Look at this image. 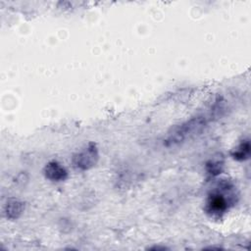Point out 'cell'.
I'll use <instances>...</instances> for the list:
<instances>
[{
  "mask_svg": "<svg viewBox=\"0 0 251 251\" xmlns=\"http://www.w3.org/2000/svg\"><path fill=\"white\" fill-rule=\"evenodd\" d=\"M250 142L248 139L242 140L232 151H231V156L234 160L237 161H245L249 158L250 156Z\"/></svg>",
  "mask_w": 251,
  "mask_h": 251,
  "instance_id": "6",
  "label": "cell"
},
{
  "mask_svg": "<svg viewBox=\"0 0 251 251\" xmlns=\"http://www.w3.org/2000/svg\"><path fill=\"white\" fill-rule=\"evenodd\" d=\"M43 172L45 177L52 181H62L68 177L67 170L56 161L47 163Z\"/></svg>",
  "mask_w": 251,
  "mask_h": 251,
  "instance_id": "4",
  "label": "cell"
},
{
  "mask_svg": "<svg viewBox=\"0 0 251 251\" xmlns=\"http://www.w3.org/2000/svg\"><path fill=\"white\" fill-rule=\"evenodd\" d=\"M25 210V204L18 199H10L5 207L6 217L10 220L18 219Z\"/></svg>",
  "mask_w": 251,
  "mask_h": 251,
  "instance_id": "5",
  "label": "cell"
},
{
  "mask_svg": "<svg viewBox=\"0 0 251 251\" xmlns=\"http://www.w3.org/2000/svg\"><path fill=\"white\" fill-rule=\"evenodd\" d=\"M228 201L226 196L220 192L215 191L209 195L205 210L210 215H221L227 210Z\"/></svg>",
  "mask_w": 251,
  "mask_h": 251,
  "instance_id": "3",
  "label": "cell"
},
{
  "mask_svg": "<svg viewBox=\"0 0 251 251\" xmlns=\"http://www.w3.org/2000/svg\"><path fill=\"white\" fill-rule=\"evenodd\" d=\"M99 159L98 149L96 144L89 142L83 149L76 152L72 159L75 168L80 171H86L94 167Z\"/></svg>",
  "mask_w": 251,
  "mask_h": 251,
  "instance_id": "2",
  "label": "cell"
},
{
  "mask_svg": "<svg viewBox=\"0 0 251 251\" xmlns=\"http://www.w3.org/2000/svg\"><path fill=\"white\" fill-rule=\"evenodd\" d=\"M206 125L207 118L205 116L193 117L172 128L164 140V145L167 147L178 145L197 135L204 129Z\"/></svg>",
  "mask_w": 251,
  "mask_h": 251,
  "instance_id": "1",
  "label": "cell"
},
{
  "mask_svg": "<svg viewBox=\"0 0 251 251\" xmlns=\"http://www.w3.org/2000/svg\"><path fill=\"white\" fill-rule=\"evenodd\" d=\"M221 167H222V164L219 163V162H209L207 163V171L209 174H211L212 176L214 175H218L220 172H221Z\"/></svg>",
  "mask_w": 251,
  "mask_h": 251,
  "instance_id": "7",
  "label": "cell"
}]
</instances>
